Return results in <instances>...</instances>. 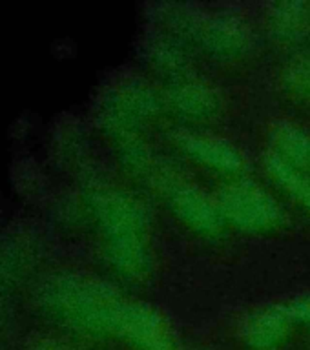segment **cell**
Here are the masks:
<instances>
[{
    "mask_svg": "<svg viewBox=\"0 0 310 350\" xmlns=\"http://www.w3.org/2000/svg\"><path fill=\"white\" fill-rule=\"evenodd\" d=\"M115 262L131 278H146L152 267L148 224L142 206L126 196L109 197L106 204Z\"/></svg>",
    "mask_w": 310,
    "mask_h": 350,
    "instance_id": "1",
    "label": "cell"
},
{
    "mask_svg": "<svg viewBox=\"0 0 310 350\" xmlns=\"http://www.w3.org/2000/svg\"><path fill=\"white\" fill-rule=\"evenodd\" d=\"M218 204L224 219H230L240 228L250 232L270 230L279 223L281 212L278 202L250 180H240L219 190Z\"/></svg>",
    "mask_w": 310,
    "mask_h": 350,
    "instance_id": "2",
    "label": "cell"
},
{
    "mask_svg": "<svg viewBox=\"0 0 310 350\" xmlns=\"http://www.w3.org/2000/svg\"><path fill=\"white\" fill-rule=\"evenodd\" d=\"M153 180L170 208L188 226L203 234H216L223 226L224 217L218 201H212L201 188L168 174H155Z\"/></svg>",
    "mask_w": 310,
    "mask_h": 350,
    "instance_id": "3",
    "label": "cell"
},
{
    "mask_svg": "<svg viewBox=\"0 0 310 350\" xmlns=\"http://www.w3.org/2000/svg\"><path fill=\"white\" fill-rule=\"evenodd\" d=\"M183 27L196 42L219 57H237L250 44L245 24L227 15H185Z\"/></svg>",
    "mask_w": 310,
    "mask_h": 350,
    "instance_id": "4",
    "label": "cell"
},
{
    "mask_svg": "<svg viewBox=\"0 0 310 350\" xmlns=\"http://www.w3.org/2000/svg\"><path fill=\"white\" fill-rule=\"evenodd\" d=\"M219 95L207 82L185 77L175 81L168 90V104L188 119H208L218 113Z\"/></svg>",
    "mask_w": 310,
    "mask_h": 350,
    "instance_id": "5",
    "label": "cell"
},
{
    "mask_svg": "<svg viewBox=\"0 0 310 350\" xmlns=\"http://www.w3.org/2000/svg\"><path fill=\"white\" fill-rule=\"evenodd\" d=\"M175 142L185 150L188 155L197 159L199 163L208 164L216 170L223 172H237L243 164L241 153L234 144L224 139L212 135H196L181 131L175 135Z\"/></svg>",
    "mask_w": 310,
    "mask_h": 350,
    "instance_id": "6",
    "label": "cell"
},
{
    "mask_svg": "<svg viewBox=\"0 0 310 350\" xmlns=\"http://www.w3.org/2000/svg\"><path fill=\"white\" fill-rule=\"evenodd\" d=\"M292 323L296 321L290 306H270L267 310L257 312L256 316H252L246 323V343L254 349H272L287 338Z\"/></svg>",
    "mask_w": 310,
    "mask_h": 350,
    "instance_id": "7",
    "label": "cell"
},
{
    "mask_svg": "<svg viewBox=\"0 0 310 350\" xmlns=\"http://www.w3.org/2000/svg\"><path fill=\"white\" fill-rule=\"evenodd\" d=\"M272 152L296 168L310 170V133L290 122H279L272 130Z\"/></svg>",
    "mask_w": 310,
    "mask_h": 350,
    "instance_id": "8",
    "label": "cell"
},
{
    "mask_svg": "<svg viewBox=\"0 0 310 350\" xmlns=\"http://www.w3.org/2000/svg\"><path fill=\"white\" fill-rule=\"evenodd\" d=\"M265 166L268 174L294 197L296 201H300L307 210H310V175L309 172L301 168H296L290 163L283 161L278 153L268 152L265 155Z\"/></svg>",
    "mask_w": 310,
    "mask_h": 350,
    "instance_id": "9",
    "label": "cell"
},
{
    "mask_svg": "<svg viewBox=\"0 0 310 350\" xmlns=\"http://www.w3.org/2000/svg\"><path fill=\"white\" fill-rule=\"evenodd\" d=\"M274 31L281 38H298L303 35L310 22V8L301 2H281L270 10Z\"/></svg>",
    "mask_w": 310,
    "mask_h": 350,
    "instance_id": "10",
    "label": "cell"
},
{
    "mask_svg": "<svg viewBox=\"0 0 310 350\" xmlns=\"http://www.w3.org/2000/svg\"><path fill=\"white\" fill-rule=\"evenodd\" d=\"M287 79H289L290 88L310 103V60L301 59L294 62L290 66Z\"/></svg>",
    "mask_w": 310,
    "mask_h": 350,
    "instance_id": "11",
    "label": "cell"
},
{
    "mask_svg": "<svg viewBox=\"0 0 310 350\" xmlns=\"http://www.w3.org/2000/svg\"><path fill=\"white\" fill-rule=\"evenodd\" d=\"M290 312L294 316V321H303L310 325V297L292 303L290 305Z\"/></svg>",
    "mask_w": 310,
    "mask_h": 350,
    "instance_id": "12",
    "label": "cell"
}]
</instances>
